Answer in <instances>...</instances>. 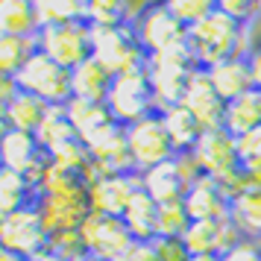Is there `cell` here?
Here are the masks:
<instances>
[{
  "instance_id": "1",
  "label": "cell",
  "mask_w": 261,
  "mask_h": 261,
  "mask_svg": "<svg viewBox=\"0 0 261 261\" xmlns=\"http://www.w3.org/2000/svg\"><path fill=\"white\" fill-rule=\"evenodd\" d=\"M38 212L44 217L50 235L80 232L85 217L91 214L88 176L47 165V170L38 179Z\"/></svg>"
},
{
  "instance_id": "2",
  "label": "cell",
  "mask_w": 261,
  "mask_h": 261,
  "mask_svg": "<svg viewBox=\"0 0 261 261\" xmlns=\"http://www.w3.org/2000/svg\"><path fill=\"white\" fill-rule=\"evenodd\" d=\"M255 47V41H252V30L244 24H238L232 21L226 12L217 9V3H214V9L208 18H202L197 27H191L188 30V50L194 62L200 65V68H214V65H220L226 59H235V56H249V50Z\"/></svg>"
},
{
  "instance_id": "3",
  "label": "cell",
  "mask_w": 261,
  "mask_h": 261,
  "mask_svg": "<svg viewBox=\"0 0 261 261\" xmlns=\"http://www.w3.org/2000/svg\"><path fill=\"white\" fill-rule=\"evenodd\" d=\"M132 27L138 33L144 53L153 56H167L188 50V27L179 24L173 12L167 9V3H144L132 18Z\"/></svg>"
},
{
  "instance_id": "4",
  "label": "cell",
  "mask_w": 261,
  "mask_h": 261,
  "mask_svg": "<svg viewBox=\"0 0 261 261\" xmlns=\"http://www.w3.org/2000/svg\"><path fill=\"white\" fill-rule=\"evenodd\" d=\"M91 47H94L91 56L103 68H109L115 76L118 73H132V71H147V62H150L132 24L91 30Z\"/></svg>"
},
{
  "instance_id": "5",
  "label": "cell",
  "mask_w": 261,
  "mask_h": 261,
  "mask_svg": "<svg viewBox=\"0 0 261 261\" xmlns=\"http://www.w3.org/2000/svg\"><path fill=\"white\" fill-rule=\"evenodd\" d=\"M194 159H197V167H200L202 176L223 182L232 194L244 188L241 155H238V138L229 135L223 126L202 132L200 144L194 147Z\"/></svg>"
},
{
  "instance_id": "6",
  "label": "cell",
  "mask_w": 261,
  "mask_h": 261,
  "mask_svg": "<svg viewBox=\"0 0 261 261\" xmlns=\"http://www.w3.org/2000/svg\"><path fill=\"white\" fill-rule=\"evenodd\" d=\"M200 65L194 62L191 50H179V53H167V56H153L147 62V80L153 88L155 112L162 115L167 109L182 103L185 88H188L191 76Z\"/></svg>"
},
{
  "instance_id": "7",
  "label": "cell",
  "mask_w": 261,
  "mask_h": 261,
  "mask_svg": "<svg viewBox=\"0 0 261 261\" xmlns=\"http://www.w3.org/2000/svg\"><path fill=\"white\" fill-rule=\"evenodd\" d=\"M15 85L27 91V94H36L38 100H44L47 106H68L73 97V85H71V71L62 68L56 62L44 56L36 47V53L27 59V65L21 68V73L15 76Z\"/></svg>"
},
{
  "instance_id": "8",
  "label": "cell",
  "mask_w": 261,
  "mask_h": 261,
  "mask_svg": "<svg viewBox=\"0 0 261 261\" xmlns=\"http://www.w3.org/2000/svg\"><path fill=\"white\" fill-rule=\"evenodd\" d=\"M80 241L83 249L94 258L103 261H123L135 247V238L126 229L123 217H112V214H97L91 212L80 226Z\"/></svg>"
},
{
  "instance_id": "9",
  "label": "cell",
  "mask_w": 261,
  "mask_h": 261,
  "mask_svg": "<svg viewBox=\"0 0 261 261\" xmlns=\"http://www.w3.org/2000/svg\"><path fill=\"white\" fill-rule=\"evenodd\" d=\"M106 106L112 112V118L123 126H132V123L155 115V100L147 71L118 73L115 83H112V91L106 97Z\"/></svg>"
},
{
  "instance_id": "10",
  "label": "cell",
  "mask_w": 261,
  "mask_h": 261,
  "mask_svg": "<svg viewBox=\"0 0 261 261\" xmlns=\"http://www.w3.org/2000/svg\"><path fill=\"white\" fill-rule=\"evenodd\" d=\"M36 47L50 56V59L62 65V68H80L83 62L91 59V27L85 21H73V24H59V27H44L36 36Z\"/></svg>"
},
{
  "instance_id": "11",
  "label": "cell",
  "mask_w": 261,
  "mask_h": 261,
  "mask_svg": "<svg viewBox=\"0 0 261 261\" xmlns=\"http://www.w3.org/2000/svg\"><path fill=\"white\" fill-rule=\"evenodd\" d=\"M126 141H129V155L138 173H144V170H150L155 165L173 162L179 155L159 112L138 120V123H132V126H126Z\"/></svg>"
},
{
  "instance_id": "12",
  "label": "cell",
  "mask_w": 261,
  "mask_h": 261,
  "mask_svg": "<svg viewBox=\"0 0 261 261\" xmlns=\"http://www.w3.org/2000/svg\"><path fill=\"white\" fill-rule=\"evenodd\" d=\"M0 247L21 255V258H33L41 249L50 247V232L44 226V217L38 212V205L6 214L3 232H0Z\"/></svg>"
},
{
  "instance_id": "13",
  "label": "cell",
  "mask_w": 261,
  "mask_h": 261,
  "mask_svg": "<svg viewBox=\"0 0 261 261\" xmlns=\"http://www.w3.org/2000/svg\"><path fill=\"white\" fill-rule=\"evenodd\" d=\"M88 153H91V173L94 176H115V173H138L129 155V141H126V126L123 123H109L106 129H100L94 138H88Z\"/></svg>"
},
{
  "instance_id": "14",
  "label": "cell",
  "mask_w": 261,
  "mask_h": 261,
  "mask_svg": "<svg viewBox=\"0 0 261 261\" xmlns=\"http://www.w3.org/2000/svg\"><path fill=\"white\" fill-rule=\"evenodd\" d=\"M0 155H3V167H9L15 173L27 176L30 182H36V188L41 173L50 165V159L41 150L38 138L33 132H21V129H9L0 138Z\"/></svg>"
},
{
  "instance_id": "15",
  "label": "cell",
  "mask_w": 261,
  "mask_h": 261,
  "mask_svg": "<svg viewBox=\"0 0 261 261\" xmlns=\"http://www.w3.org/2000/svg\"><path fill=\"white\" fill-rule=\"evenodd\" d=\"M141 191V173H115V176H94L88 179L91 194V212L123 217L132 197Z\"/></svg>"
},
{
  "instance_id": "16",
  "label": "cell",
  "mask_w": 261,
  "mask_h": 261,
  "mask_svg": "<svg viewBox=\"0 0 261 261\" xmlns=\"http://www.w3.org/2000/svg\"><path fill=\"white\" fill-rule=\"evenodd\" d=\"M182 106L188 109L194 118L202 123V129H217L223 126V115H226V100L217 94L212 76L205 68H197L191 76L185 97H182Z\"/></svg>"
},
{
  "instance_id": "17",
  "label": "cell",
  "mask_w": 261,
  "mask_h": 261,
  "mask_svg": "<svg viewBox=\"0 0 261 261\" xmlns=\"http://www.w3.org/2000/svg\"><path fill=\"white\" fill-rule=\"evenodd\" d=\"M182 202H185V212L191 214V220H223L232 208V191L217 179L200 176L188 188Z\"/></svg>"
},
{
  "instance_id": "18",
  "label": "cell",
  "mask_w": 261,
  "mask_h": 261,
  "mask_svg": "<svg viewBox=\"0 0 261 261\" xmlns=\"http://www.w3.org/2000/svg\"><path fill=\"white\" fill-rule=\"evenodd\" d=\"M141 191H147L159 205H167V202H182L185 194H188V182L179 173L176 159L173 162H165V165H155L150 170L141 173Z\"/></svg>"
},
{
  "instance_id": "19",
  "label": "cell",
  "mask_w": 261,
  "mask_h": 261,
  "mask_svg": "<svg viewBox=\"0 0 261 261\" xmlns=\"http://www.w3.org/2000/svg\"><path fill=\"white\" fill-rule=\"evenodd\" d=\"M208 76H212L217 94L223 97L226 103L229 100H238L241 94H247V91L255 88L247 56H235V59H226L220 65H214V68H208Z\"/></svg>"
},
{
  "instance_id": "20",
  "label": "cell",
  "mask_w": 261,
  "mask_h": 261,
  "mask_svg": "<svg viewBox=\"0 0 261 261\" xmlns=\"http://www.w3.org/2000/svg\"><path fill=\"white\" fill-rule=\"evenodd\" d=\"M115 83V73L103 68L100 62L91 56L88 62H83L80 68L71 71V85H73V97H83V100H94V103H106L109 91Z\"/></svg>"
},
{
  "instance_id": "21",
  "label": "cell",
  "mask_w": 261,
  "mask_h": 261,
  "mask_svg": "<svg viewBox=\"0 0 261 261\" xmlns=\"http://www.w3.org/2000/svg\"><path fill=\"white\" fill-rule=\"evenodd\" d=\"M229 217L235 220L244 238L261 241V185H244L241 191H235Z\"/></svg>"
},
{
  "instance_id": "22",
  "label": "cell",
  "mask_w": 261,
  "mask_h": 261,
  "mask_svg": "<svg viewBox=\"0 0 261 261\" xmlns=\"http://www.w3.org/2000/svg\"><path fill=\"white\" fill-rule=\"evenodd\" d=\"M261 126V91L252 88L247 94H241L238 100L226 103V115H223V129L235 138H244L252 129Z\"/></svg>"
},
{
  "instance_id": "23",
  "label": "cell",
  "mask_w": 261,
  "mask_h": 261,
  "mask_svg": "<svg viewBox=\"0 0 261 261\" xmlns=\"http://www.w3.org/2000/svg\"><path fill=\"white\" fill-rule=\"evenodd\" d=\"M68 118H71V126L76 132V138H94L100 129H106L109 123H115L112 112H109L106 103H94V100H83V97H71L68 103Z\"/></svg>"
},
{
  "instance_id": "24",
  "label": "cell",
  "mask_w": 261,
  "mask_h": 261,
  "mask_svg": "<svg viewBox=\"0 0 261 261\" xmlns=\"http://www.w3.org/2000/svg\"><path fill=\"white\" fill-rule=\"evenodd\" d=\"M36 3L30 0H0V36L36 38L38 36Z\"/></svg>"
},
{
  "instance_id": "25",
  "label": "cell",
  "mask_w": 261,
  "mask_h": 261,
  "mask_svg": "<svg viewBox=\"0 0 261 261\" xmlns=\"http://www.w3.org/2000/svg\"><path fill=\"white\" fill-rule=\"evenodd\" d=\"M162 120H165V129H167V135H170L173 147H176V153L179 155L194 153V147L200 144L202 132H205L200 120L194 118L182 103L173 106V109H167V112H162Z\"/></svg>"
},
{
  "instance_id": "26",
  "label": "cell",
  "mask_w": 261,
  "mask_h": 261,
  "mask_svg": "<svg viewBox=\"0 0 261 261\" xmlns=\"http://www.w3.org/2000/svg\"><path fill=\"white\" fill-rule=\"evenodd\" d=\"M123 223L135 241H155L159 238V202L147 191H138L132 197L129 208L123 212Z\"/></svg>"
},
{
  "instance_id": "27",
  "label": "cell",
  "mask_w": 261,
  "mask_h": 261,
  "mask_svg": "<svg viewBox=\"0 0 261 261\" xmlns=\"http://www.w3.org/2000/svg\"><path fill=\"white\" fill-rule=\"evenodd\" d=\"M30 205H38L36 182H30L27 176L3 167L0 170V212L15 214V212H21V208H30Z\"/></svg>"
},
{
  "instance_id": "28",
  "label": "cell",
  "mask_w": 261,
  "mask_h": 261,
  "mask_svg": "<svg viewBox=\"0 0 261 261\" xmlns=\"http://www.w3.org/2000/svg\"><path fill=\"white\" fill-rule=\"evenodd\" d=\"M47 103L44 100H38L36 94H27V91H15L12 100L6 103V109H3V115H6V120H9V126L12 129H21V132H33L36 135V129L41 126V120H44V115H47Z\"/></svg>"
},
{
  "instance_id": "29",
  "label": "cell",
  "mask_w": 261,
  "mask_h": 261,
  "mask_svg": "<svg viewBox=\"0 0 261 261\" xmlns=\"http://www.w3.org/2000/svg\"><path fill=\"white\" fill-rule=\"evenodd\" d=\"M138 12V6H129L123 0H88L85 3V24L97 30V27H120L132 24V18Z\"/></svg>"
},
{
  "instance_id": "30",
  "label": "cell",
  "mask_w": 261,
  "mask_h": 261,
  "mask_svg": "<svg viewBox=\"0 0 261 261\" xmlns=\"http://www.w3.org/2000/svg\"><path fill=\"white\" fill-rule=\"evenodd\" d=\"M36 138H38V144H41L44 153L56 150L59 144L71 141V138H76V132H73V126H71V118H68V109L50 106L44 120H41V126L36 129Z\"/></svg>"
},
{
  "instance_id": "31",
  "label": "cell",
  "mask_w": 261,
  "mask_h": 261,
  "mask_svg": "<svg viewBox=\"0 0 261 261\" xmlns=\"http://www.w3.org/2000/svg\"><path fill=\"white\" fill-rule=\"evenodd\" d=\"M36 53V38L0 36V80H12L21 73L27 59Z\"/></svg>"
},
{
  "instance_id": "32",
  "label": "cell",
  "mask_w": 261,
  "mask_h": 261,
  "mask_svg": "<svg viewBox=\"0 0 261 261\" xmlns=\"http://www.w3.org/2000/svg\"><path fill=\"white\" fill-rule=\"evenodd\" d=\"M36 15L41 30L44 27L73 24V21H85V3L83 0H36Z\"/></svg>"
},
{
  "instance_id": "33",
  "label": "cell",
  "mask_w": 261,
  "mask_h": 261,
  "mask_svg": "<svg viewBox=\"0 0 261 261\" xmlns=\"http://www.w3.org/2000/svg\"><path fill=\"white\" fill-rule=\"evenodd\" d=\"M50 165L56 167H65V170H73V173H83V176H88L91 173V153H88V144L83 141V138H71V141L59 144L56 150H50L47 153Z\"/></svg>"
},
{
  "instance_id": "34",
  "label": "cell",
  "mask_w": 261,
  "mask_h": 261,
  "mask_svg": "<svg viewBox=\"0 0 261 261\" xmlns=\"http://www.w3.org/2000/svg\"><path fill=\"white\" fill-rule=\"evenodd\" d=\"M238 155H241L244 185H261V126L238 138Z\"/></svg>"
},
{
  "instance_id": "35",
  "label": "cell",
  "mask_w": 261,
  "mask_h": 261,
  "mask_svg": "<svg viewBox=\"0 0 261 261\" xmlns=\"http://www.w3.org/2000/svg\"><path fill=\"white\" fill-rule=\"evenodd\" d=\"M191 226V214L185 202H167L159 205V238L155 241H182Z\"/></svg>"
},
{
  "instance_id": "36",
  "label": "cell",
  "mask_w": 261,
  "mask_h": 261,
  "mask_svg": "<svg viewBox=\"0 0 261 261\" xmlns=\"http://www.w3.org/2000/svg\"><path fill=\"white\" fill-rule=\"evenodd\" d=\"M167 9L173 12V18H176L179 24H185L191 30V27H197L202 21V18H208L214 9L212 0H167Z\"/></svg>"
},
{
  "instance_id": "37",
  "label": "cell",
  "mask_w": 261,
  "mask_h": 261,
  "mask_svg": "<svg viewBox=\"0 0 261 261\" xmlns=\"http://www.w3.org/2000/svg\"><path fill=\"white\" fill-rule=\"evenodd\" d=\"M217 9L226 12L232 21H238V24L249 27V30H255V21L261 18L258 3H244V0H217Z\"/></svg>"
},
{
  "instance_id": "38",
  "label": "cell",
  "mask_w": 261,
  "mask_h": 261,
  "mask_svg": "<svg viewBox=\"0 0 261 261\" xmlns=\"http://www.w3.org/2000/svg\"><path fill=\"white\" fill-rule=\"evenodd\" d=\"M220 261H261V244H258V241H249V238H244V241H241V244H235L229 252H223V255H220Z\"/></svg>"
},
{
  "instance_id": "39",
  "label": "cell",
  "mask_w": 261,
  "mask_h": 261,
  "mask_svg": "<svg viewBox=\"0 0 261 261\" xmlns=\"http://www.w3.org/2000/svg\"><path fill=\"white\" fill-rule=\"evenodd\" d=\"M155 247H159L162 261H191L188 249H185L182 241H155Z\"/></svg>"
},
{
  "instance_id": "40",
  "label": "cell",
  "mask_w": 261,
  "mask_h": 261,
  "mask_svg": "<svg viewBox=\"0 0 261 261\" xmlns=\"http://www.w3.org/2000/svg\"><path fill=\"white\" fill-rule=\"evenodd\" d=\"M123 261H162V255H159L155 241H135V247L129 249V255Z\"/></svg>"
},
{
  "instance_id": "41",
  "label": "cell",
  "mask_w": 261,
  "mask_h": 261,
  "mask_svg": "<svg viewBox=\"0 0 261 261\" xmlns=\"http://www.w3.org/2000/svg\"><path fill=\"white\" fill-rule=\"evenodd\" d=\"M247 59H249V71H252V83H255V88L261 91V41L249 50Z\"/></svg>"
},
{
  "instance_id": "42",
  "label": "cell",
  "mask_w": 261,
  "mask_h": 261,
  "mask_svg": "<svg viewBox=\"0 0 261 261\" xmlns=\"http://www.w3.org/2000/svg\"><path fill=\"white\" fill-rule=\"evenodd\" d=\"M15 91H18V85H15L12 80H0V112L6 109V103L12 100Z\"/></svg>"
},
{
  "instance_id": "43",
  "label": "cell",
  "mask_w": 261,
  "mask_h": 261,
  "mask_svg": "<svg viewBox=\"0 0 261 261\" xmlns=\"http://www.w3.org/2000/svg\"><path fill=\"white\" fill-rule=\"evenodd\" d=\"M27 261H68L65 258V255H59V252H56V249H41V252H38V255H33V258H27Z\"/></svg>"
},
{
  "instance_id": "44",
  "label": "cell",
  "mask_w": 261,
  "mask_h": 261,
  "mask_svg": "<svg viewBox=\"0 0 261 261\" xmlns=\"http://www.w3.org/2000/svg\"><path fill=\"white\" fill-rule=\"evenodd\" d=\"M0 261H27V258H21V255H15V252H9V249L0 247Z\"/></svg>"
},
{
  "instance_id": "45",
  "label": "cell",
  "mask_w": 261,
  "mask_h": 261,
  "mask_svg": "<svg viewBox=\"0 0 261 261\" xmlns=\"http://www.w3.org/2000/svg\"><path fill=\"white\" fill-rule=\"evenodd\" d=\"M9 129H12V126H9V120H6V115H3V112H0V138H3Z\"/></svg>"
},
{
  "instance_id": "46",
  "label": "cell",
  "mask_w": 261,
  "mask_h": 261,
  "mask_svg": "<svg viewBox=\"0 0 261 261\" xmlns=\"http://www.w3.org/2000/svg\"><path fill=\"white\" fill-rule=\"evenodd\" d=\"M191 261H220V255H194Z\"/></svg>"
},
{
  "instance_id": "47",
  "label": "cell",
  "mask_w": 261,
  "mask_h": 261,
  "mask_svg": "<svg viewBox=\"0 0 261 261\" xmlns=\"http://www.w3.org/2000/svg\"><path fill=\"white\" fill-rule=\"evenodd\" d=\"M3 220H6V214L0 212V232H3Z\"/></svg>"
},
{
  "instance_id": "48",
  "label": "cell",
  "mask_w": 261,
  "mask_h": 261,
  "mask_svg": "<svg viewBox=\"0 0 261 261\" xmlns=\"http://www.w3.org/2000/svg\"><path fill=\"white\" fill-rule=\"evenodd\" d=\"M0 170H3V155H0Z\"/></svg>"
},
{
  "instance_id": "49",
  "label": "cell",
  "mask_w": 261,
  "mask_h": 261,
  "mask_svg": "<svg viewBox=\"0 0 261 261\" xmlns=\"http://www.w3.org/2000/svg\"><path fill=\"white\" fill-rule=\"evenodd\" d=\"M258 244H261V241H258Z\"/></svg>"
}]
</instances>
